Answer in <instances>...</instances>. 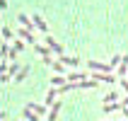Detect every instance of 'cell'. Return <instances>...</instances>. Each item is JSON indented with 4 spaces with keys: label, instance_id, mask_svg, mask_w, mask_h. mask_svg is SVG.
Returning <instances> with one entry per match:
<instances>
[{
    "label": "cell",
    "instance_id": "obj_1",
    "mask_svg": "<svg viewBox=\"0 0 128 121\" xmlns=\"http://www.w3.org/2000/svg\"><path fill=\"white\" fill-rule=\"evenodd\" d=\"M46 44H48V46H51V49H53V51H58V53H63V49H60V46H58V44L53 41L51 36H48V39H46Z\"/></svg>",
    "mask_w": 128,
    "mask_h": 121
},
{
    "label": "cell",
    "instance_id": "obj_2",
    "mask_svg": "<svg viewBox=\"0 0 128 121\" xmlns=\"http://www.w3.org/2000/svg\"><path fill=\"white\" fill-rule=\"evenodd\" d=\"M34 22H36V29H41V32H46V24H44V20L39 17V15L34 17Z\"/></svg>",
    "mask_w": 128,
    "mask_h": 121
},
{
    "label": "cell",
    "instance_id": "obj_3",
    "mask_svg": "<svg viewBox=\"0 0 128 121\" xmlns=\"http://www.w3.org/2000/svg\"><path fill=\"white\" fill-rule=\"evenodd\" d=\"M20 22H22V24H24V27H29V24H32V22H29L27 17H24V15H20Z\"/></svg>",
    "mask_w": 128,
    "mask_h": 121
},
{
    "label": "cell",
    "instance_id": "obj_4",
    "mask_svg": "<svg viewBox=\"0 0 128 121\" xmlns=\"http://www.w3.org/2000/svg\"><path fill=\"white\" fill-rule=\"evenodd\" d=\"M24 116H27V119H29V121H39V119H36V116H34V114H29V111H24Z\"/></svg>",
    "mask_w": 128,
    "mask_h": 121
},
{
    "label": "cell",
    "instance_id": "obj_5",
    "mask_svg": "<svg viewBox=\"0 0 128 121\" xmlns=\"http://www.w3.org/2000/svg\"><path fill=\"white\" fill-rule=\"evenodd\" d=\"M5 5H7V3H5V0H0V7H5Z\"/></svg>",
    "mask_w": 128,
    "mask_h": 121
}]
</instances>
